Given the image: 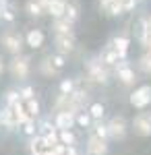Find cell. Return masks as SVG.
<instances>
[{"label":"cell","mask_w":151,"mask_h":155,"mask_svg":"<svg viewBox=\"0 0 151 155\" xmlns=\"http://www.w3.org/2000/svg\"><path fill=\"white\" fill-rule=\"evenodd\" d=\"M108 134H110L112 139H116V141L124 139V137H126V122H124V118L116 116V118L110 120V122H108Z\"/></svg>","instance_id":"277c9868"},{"label":"cell","mask_w":151,"mask_h":155,"mask_svg":"<svg viewBox=\"0 0 151 155\" xmlns=\"http://www.w3.org/2000/svg\"><path fill=\"white\" fill-rule=\"evenodd\" d=\"M128 46H130V39H128L126 35H116L112 41H110V48L116 52L118 56H120V60L126 58V52H128Z\"/></svg>","instance_id":"9c48e42d"},{"label":"cell","mask_w":151,"mask_h":155,"mask_svg":"<svg viewBox=\"0 0 151 155\" xmlns=\"http://www.w3.org/2000/svg\"><path fill=\"white\" fill-rule=\"evenodd\" d=\"M2 71H4V64H2V58H0V74H2Z\"/></svg>","instance_id":"f35d334b"},{"label":"cell","mask_w":151,"mask_h":155,"mask_svg":"<svg viewBox=\"0 0 151 155\" xmlns=\"http://www.w3.org/2000/svg\"><path fill=\"white\" fill-rule=\"evenodd\" d=\"M64 56L62 54H56V56H48L44 62H42V72L48 74V77H54V74H58L62 68H64Z\"/></svg>","instance_id":"7a4b0ae2"},{"label":"cell","mask_w":151,"mask_h":155,"mask_svg":"<svg viewBox=\"0 0 151 155\" xmlns=\"http://www.w3.org/2000/svg\"><path fill=\"white\" fill-rule=\"evenodd\" d=\"M50 151H52V153H56V155H79L75 145H62V143L52 145V147H50Z\"/></svg>","instance_id":"9a60e30c"},{"label":"cell","mask_w":151,"mask_h":155,"mask_svg":"<svg viewBox=\"0 0 151 155\" xmlns=\"http://www.w3.org/2000/svg\"><path fill=\"white\" fill-rule=\"evenodd\" d=\"M37 2L42 4V8H44V11H48V8H50V4H52V2H56V0H37Z\"/></svg>","instance_id":"e575fe53"},{"label":"cell","mask_w":151,"mask_h":155,"mask_svg":"<svg viewBox=\"0 0 151 155\" xmlns=\"http://www.w3.org/2000/svg\"><path fill=\"white\" fill-rule=\"evenodd\" d=\"M75 91V81L72 79H64L62 83H60V93L62 95H70Z\"/></svg>","instance_id":"83f0119b"},{"label":"cell","mask_w":151,"mask_h":155,"mask_svg":"<svg viewBox=\"0 0 151 155\" xmlns=\"http://www.w3.org/2000/svg\"><path fill=\"white\" fill-rule=\"evenodd\" d=\"M133 126H135V132L141 134V137H151V114H139L135 122H133Z\"/></svg>","instance_id":"52a82bcc"},{"label":"cell","mask_w":151,"mask_h":155,"mask_svg":"<svg viewBox=\"0 0 151 155\" xmlns=\"http://www.w3.org/2000/svg\"><path fill=\"white\" fill-rule=\"evenodd\" d=\"M19 95H21V99H23V101H25V99H31V97H35L31 87H23V89L19 91Z\"/></svg>","instance_id":"4dcf8cb0"},{"label":"cell","mask_w":151,"mask_h":155,"mask_svg":"<svg viewBox=\"0 0 151 155\" xmlns=\"http://www.w3.org/2000/svg\"><path fill=\"white\" fill-rule=\"evenodd\" d=\"M27 44H29L31 48H42V46H44V33H42L39 29H31V31L27 33Z\"/></svg>","instance_id":"5bb4252c"},{"label":"cell","mask_w":151,"mask_h":155,"mask_svg":"<svg viewBox=\"0 0 151 155\" xmlns=\"http://www.w3.org/2000/svg\"><path fill=\"white\" fill-rule=\"evenodd\" d=\"M87 151H89V155H106L108 153V141L91 134L87 141Z\"/></svg>","instance_id":"ba28073f"},{"label":"cell","mask_w":151,"mask_h":155,"mask_svg":"<svg viewBox=\"0 0 151 155\" xmlns=\"http://www.w3.org/2000/svg\"><path fill=\"white\" fill-rule=\"evenodd\" d=\"M2 17H4L6 21H12V19H15V15H12V11H11V8H6V6L2 8Z\"/></svg>","instance_id":"836d02e7"},{"label":"cell","mask_w":151,"mask_h":155,"mask_svg":"<svg viewBox=\"0 0 151 155\" xmlns=\"http://www.w3.org/2000/svg\"><path fill=\"white\" fill-rule=\"evenodd\" d=\"M75 122H77L81 128H89L93 118L89 116V112H79V114H75Z\"/></svg>","instance_id":"603a6c76"},{"label":"cell","mask_w":151,"mask_h":155,"mask_svg":"<svg viewBox=\"0 0 151 155\" xmlns=\"http://www.w3.org/2000/svg\"><path fill=\"white\" fill-rule=\"evenodd\" d=\"M116 77L124 85L135 83V71L128 66V62H120V64H116Z\"/></svg>","instance_id":"8fae6325"},{"label":"cell","mask_w":151,"mask_h":155,"mask_svg":"<svg viewBox=\"0 0 151 155\" xmlns=\"http://www.w3.org/2000/svg\"><path fill=\"white\" fill-rule=\"evenodd\" d=\"M0 19H2V8H0Z\"/></svg>","instance_id":"60d3db41"},{"label":"cell","mask_w":151,"mask_h":155,"mask_svg":"<svg viewBox=\"0 0 151 155\" xmlns=\"http://www.w3.org/2000/svg\"><path fill=\"white\" fill-rule=\"evenodd\" d=\"M29 151H31V155H46L48 145L44 143V139H42V137H35L33 141L29 143Z\"/></svg>","instance_id":"e0dca14e"},{"label":"cell","mask_w":151,"mask_h":155,"mask_svg":"<svg viewBox=\"0 0 151 155\" xmlns=\"http://www.w3.org/2000/svg\"><path fill=\"white\" fill-rule=\"evenodd\" d=\"M62 19H66L69 23H75V21L79 19V6H77L75 2H66V6H64V15H62Z\"/></svg>","instance_id":"ac0fdd59"},{"label":"cell","mask_w":151,"mask_h":155,"mask_svg":"<svg viewBox=\"0 0 151 155\" xmlns=\"http://www.w3.org/2000/svg\"><path fill=\"white\" fill-rule=\"evenodd\" d=\"M93 134L95 137H99V139H104V141H108V124H102V122H97L95 126H93Z\"/></svg>","instance_id":"4316f807"},{"label":"cell","mask_w":151,"mask_h":155,"mask_svg":"<svg viewBox=\"0 0 151 155\" xmlns=\"http://www.w3.org/2000/svg\"><path fill=\"white\" fill-rule=\"evenodd\" d=\"M141 44L147 48V52H151V33H145V37L141 39Z\"/></svg>","instance_id":"d6a6232c"},{"label":"cell","mask_w":151,"mask_h":155,"mask_svg":"<svg viewBox=\"0 0 151 155\" xmlns=\"http://www.w3.org/2000/svg\"><path fill=\"white\" fill-rule=\"evenodd\" d=\"M27 12H29L31 17H42L46 11L42 8V4H39L37 0H29V2H27Z\"/></svg>","instance_id":"d4e9b609"},{"label":"cell","mask_w":151,"mask_h":155,"mask_svg":"<svg viewBox=\"0 0 151 155\" xmlns=\"http://www.w3.org/2000/svg\"><path fill=\"white\" fill-rule=\"evenodd\" d=\"M46 155H56V153H52V151H50V149H48V151H46Z\"/></svg>","instance_id":"ab89813d"},{"label":"cell","mask_w":151,"mask_h":155,"mask_svg":"<svg viewBox=\"0 0 151 155\" xmlns=\"http://www.w3.org/2000/svg\"><path fill=\"white\" fill-rule=\"evenodd\" d=\"M104 11L108 15H112V17H116V15H122L124 8H122V0H112V2H108L104 6Z\"/></svg>","instance_id":"44dd1931"},{"label":"cell","mask_w":151,"mask_h":155,"mask_svg":"<svg viewBox=\"0 0 151 155\" xmlns=\"http://www.w3.org/2000/svg\"><path fill=\"white\" fill-rule=\"evenodd\" d=\"M0 41H2V46L8 50L11 54H19L21 52V37L15 35V33H4Z\"/></svg>","instance_id":"7c38bea8"},{"label":"cell","mask_w":151,"mask_h":155,"mask_svg":"<svg viewBox=\"0 0 151 155\" xmlns=\"http://www.w3.org/2000/svg\"><path fill=\"white\" fill-rule=\"evenodd\" d=\"M130 104L135 107H147L151 104V85H141L139 89H135V93L130 95Z\"/></svg>","instance_id":"3957f363"},{"label":"cell","mask_w":151,"mask_h":155,"mask_svg":"<svg viewBox=\"0 0 151 155\" xmlns=\"http://www.w3.org/2000/svg\"><path fill=\"white\" fill-rule=\"evenodd\" d=\"M145 27H147V33H151V17L145 19Z\"/></svg>","instance_id":"d590c367"},{"label":"cell","mask_w":151,"mask_h":155,"mask_svg":"<svg viewBox=\"0 0 151 155\" xmlns=\"http://www.w3.org/2000/svg\"><path fill=\"white\" fill-rule=\"evenodd\" d=\"M87 71H89V77H91L95 83L106 85L108 81H110V72H108L106 64H104V62H102L99 58H91V60H87Z\"/></svg>","instance_id":"6da1fadb"},{"label":"cell","mask_w":151,"mask_h":155,"mask_svg":"<svg viewBox=\"0 0 151 155\" xmlns=\"http://www.w3.org/2000/svg\"><path fill=\"white\" fill-rule=\"evenodd\" d=\"M54 29H56V33H72V23H69L66 19H56Z\"/></svg>","instance_id":"cb8c5ba5"},{"label":"cell","mask_w":151,"mask_h":155,"mask_svg":"<svg viewBox=\"0 0 151 155\" xmlns=\"http://www.w3.org/2000/svg\"><path fill=\"white\" fill-rule=\"evenodd\" d=\"M106 114V107L102 106V104H91V107H89V116H91L93 120H102Z\"/></svg>","instance_id":"484cf974"},{"label":"cell","mask_w":151,"mask_h":155,"mask_svg":"<svg viewBox=\"0 0 151 155\" xmlns=\"http://www.w3.org/2000/svg\"><path fill=\"white\" fill-rule=\"evenodd\" d=\"M21 128H23V132H27V134H33L35 132V120H27L25 124H21Z\"/></svg>","instance_id":"f546056e"},{"label":"cell","mask_w":151,"mask_h":155,"mask_svg":"<svg viewBox=\"0 0 151 155\" xmlns=\"http://www.w3.org/2000/svg\"><path fill=\"white\" fill-rule=\"evenodd\" d=\"M64 6H66V0H56V2L50 4V8H48L46 12H50L54 19H62V15H64Z\"/></svg>","instance_id":"ffe728a7"},{"label":"cell","mask_w":151,"mask_h":155,"mask_svg":"<svg viewBox=\"0 0 151 155\" xmlns=\"http://www.w3.org/2000/svg\"><path fill=\"white\" fill-rule=\"evenodd\" d=\"M54 44H56V48H58L60 54H69L75 50L77 46V39L72 33H56V39H54Z\"/></svg>","instance_id":"5b68a950"},{"label":"cell","mask_w":151,"mask_h":155,"mask_svg":"<svg viewBox=\"0 0 151 155\" xmlns=\"http://www.w3.org/2000/svg\"><path fill=\"white\" fill-rule=\"evenodd\" d=\"M139 2H141V0H137V4H139Z\"/></svg>","instance_id":"b9f144b4"},{"label":"cell","mask_w":151,"mask_h":155,"mask_svg":"<svg viewBox=\"0 0 151 155\" xmlns=\"http://www.w3.org/2000/svg\"><path fill=\"white\" fill-rule=\"evenodd\" d=\"M11 72L17 79H25L29 74V58L27 56H17L11 62Z\"/></svg>","instance_id":"8992f818"},{"label":"cell","mask_w":151,"mask_h":155,"mask_svg":"<svg viewBox=\"0 0 151 155\" xmlns=\"http://www.w3.org/2000/svg\"><path fill=\"white\" fill-rule=\"evenodd\" d=\"M135 6H137V0H122V8H124V12L133 11Z\"/></svg>","instance_id":"1f68e13d"},{"label":"cell","mask_w":151,"mask_h":155,"mask_svg":"<svg viewBox=\"0 0 151 155\" xmlns=\"http://www.w3.org/2000/svg\"><path fill=\"white\" fill-rule=\"evenodd\" d=\"M6 6V0H0V8H4Z\"/></svg>","instance_id":"74e56055"},{"label":"cell","mask_w":151,"mask_h":155,"mask_svg":"<svg viewBox=\"0 0 151 155\" xmlns=\"http://www.w3.org/2000/svg\"><path fill=\"white\" fill-rule=\"evenodd\" d=\"M99 2H102V8H104L106 4H108V2H112V0H99Z\"/></svg>","instance_id":"8d00e7d4"},{"label":"cell","mask_w":151,"mask_h":155,"mask_svg":"<svg viewBox=\"0 0 151 155\" xmlns=\"http://www.w3.org/2000/svg\"><path fill=\"white\" fill-rule=\"evenodd\" d=\"M102 62H104L106 66H116L118 62H120V56H118L116 52H114V50L110 48V46H108V48L104 50V54H102Z\"/></svg>","instance_id":"2e32d148"},{"label":"cell","mask_w":151,"mask_h":155,"mask_svg":"<svg viewBox=\"0 0 151 155\" xmlns=\"http://www.w3.org/2000/svg\"><path fill=\"white\" fill-rule=\"evenodd\" d=\"M75 124V114L69 112H56V118H54V126L58 130H70Z\"/></svg>","instance_id":"30bf717a"},{"label":"cell","mask_w":151,"mask_h":155,"mask_svg":"<svg viewBox=\"0 0 151 155\" xmlns=\"http://www.w3.org/2000/svg\"><path fill=\"white\" fill-rule=\"evenodd\" d=\"M58 143L62 145H75L77 143V137L72 130H58Z\"/></svg>","instance_id":"7402d4cb"},{"label":"cell","mask_w":151,"mask_h":155,"mask_svg":"<svg viewBox=\"0 0 151 155\" xmlns=\"http://www.w3.org/2000/svg\"><path fill=\"white\" fill-rule=\"evenodd\" d=\"M139 66L143 72H147V74H151V52H147L145 56H141L139 60Z\"/></svg>","instance_id":"f1b7e54d"},{"label":"cell","mask_w":151,"mask_h":155,"mask_svg":"<svg viewBox=\"0 0 151 155\" xmlns=\"http://www.w3.org/2000/svg\"><path fill=\"white\" fill-rule=\"evenodd\" d=\"M23 106H25V112H27V116H29V118H33V120L37 118V114H39V101H37L35 97L25 99Z\"/></svg>","instance_id":"d6986e66"},{"label":"cell","mask_w":151,"mask_h":155,"mask_svg":"<svg viewBox=\"0 0 151 155\" xmlns=\"http://www.w3.org/2000/svg\"><path fill=\"white\" fill-rule=\"evenodd\" d=\"M0 124L6 126V128H17V120L6 106H4V110H0Z\"/></svg>","instance_id":"4fadbf2b"}]
</instances>
